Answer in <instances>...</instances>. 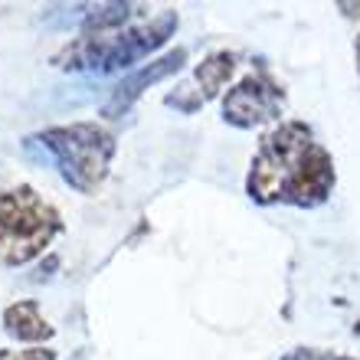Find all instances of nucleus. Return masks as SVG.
<instances>
[{"mask_svg":"<svg viewBox=\"0 0 360 360\" xmlns=\"http://www.w3.org/2000/svg\"><path fill=\"white\" fill-rule=\"evenodd\" d=\"M334 184H338V171H334V158L324 144L314 141L311 151L302 158L298 171H295L292 184L285 190V200L288 207H302V210H311V207H321L324 200L334 193Z\"/></svg>","mask_w":360,"mask_h":360,"instance_id":"nucleus-6","label":"nucleus"},{"mask_svg":"<svg viewBox=\"0 0 360 360\" xmlns=\"http://www.w3.org/2000/svg\"><path fill=\"white\" fill-rule=\"evenodd\" d=\"M285 108V92L269 72H252L239 79L223 98V122L233 128H259V124L278 122Z\"/></svg>","mask_w":360,"mask_h":360,"instance_id":"nucleus-5","label":"nucleus"},{"mask_svg":"<svg viewBox=\"0 0 360 360\" xmlns=\"http://www.w3.org/2000/svg\"><path fill=\"white\" fill-rule=\"evenodd\" d=\"M144 10L141 4H86L82 7V20L79 30L82 37H98V33H118L128 27V20Z\"/></svg>","mask_w":360,"mask_h":360,"instance_id":"nucleus-10","label":"nucleus"},{"mask_svg":"<svg viewBox=\"0 0 360 360\" xmlns=\"http://www.w3.org/2000/svg\"><path fill=\"white\" fill-rule=\"evenodd\" d=\"M43 148L53 167H59L63 180L79 193H95L108 177L115 158V138L95 122H76V124H56L30 138Z\"/></svg>","mask_w":360,"mask_h":360,"instance_id":"nucleus-2","label":"nucleus"},{"mask_svg":"<svg viewBox=\"0 0 360 360\" xmlns=\"http://www.w3.org/2000/svg\"><path fill=\"white\" fill-rule=\"evenodd\" d=\"M236 66H239V59L229 49H213V53L203 56V63L193 69V82H197V92L203 95V102L217 98L226 89V82L236 76Z\"/></svg>","mask_w":360,"mask_h":360,"instance_id":"nucleus-9","label":"nucleus"},{"mask_svg":"<svg viewBox=\"0 0 360 360\" xmlns=\"http://www.w3.org/2000/svg\"><path fill=\"white\" fill-rule=\"evenodd\" d=\"M282 360H360L351 354H338V351H321V347H295Z\"/></svg>","mask_w":360,"mask_h":360,"instance_id":"nucleus-12","label":"nucleus"},{"mask_svg":"<svg viewBox=\"0 0 360 360\" xmlns=\"http://www.w3.org/2000/svg\"><path fill=\"white\" fill-rule=\"evenodd\" d=\"M63 233V219L33 187L0 193V266H27Z\"/></svg>","mask_w":360,"mask_h":360,"instance_id":"nucleus-3","label":"nucleus"},{"mask_svg":"<svg viewBox=\"0 0 360 360\" xmlns=\"http://www.w3.org/2000/svg\"><path fill=\"white\" fill-rule=\"evenodd\" d=\"M4 331H7L13 341L43 344L53 338V324L39 314L37 302H13L4 308Z\"/></svg>","mask_w":360,"mask_h":360,"instance_id":"nucleus-8","label":"nucleus"},{"mask_svg":"<svg viewBox=\"0 0 360 360\" xmlns=\"http://www.w3.org/2000/svg\"><path fill=\"white\" fill-rule=\"evenodd\" d=\"M164 102L171 105V108H177V112H184V115H193L197 108H203V95H200L193 86H177Z\"/></svg>","mask_w":360,"mask_h":360,"instance_id":"nucleus-11","label":"nucleus"},{"mask_svg":"<svg viewBox=\"0 0 360 360\" xmlns=\"http://www.w3.org/2000/svg\"><path fill=\"white\" fill-rule=\"evenodd\" d=\"M0 360H56L49 347H30V351H0Z\"/></svg>","mask_w":360,"mask_h":360,"instance_id":"nucleus-13","label":"nucleus"},{"mask_svg":"<svg viewBox=\"0 0 360 360\" xmlns=\"http://www.w3.org/2000/svg\"><path fill=\"white\" fill-rule=\"evenodd\" d=\"M354 56H357V76H360V37H357V43H354Z\"/></svg>","mask_w":360,"mask_h":360,"instance_id":"nucleus-14","label":"nucleus"},{"mask_svg":"<svg viewBox=\"0 0 360 360\" xmlns=\"http://www.w3.org/2000/svg\"><path fill=\"white\" fill-rule=\"evenodd\" d=\"M177 23H180L177 10H161L158 17H151L148 23H138V27H124L118 33H98V37H79L53 59V66L69 69V72L128 69L134 63L148 59L151 53H158L174 37Z\"/></svg>","mask_w":360,"mask_h":360,"instance_id":"nucleus-1","label":"nucleus"},{"mask_svg":"<svg viewBox=\"0 0 360 360\" xmlns=\"http://www.w3.org/2000/svg\"><path fill=\"white\" fill-rule=\"evenodd\" d=\"M314 144V134L304 122H278L269 134H262L259 151L249 164L246 193L259 207L282 203L298 164Z\"/></svg>","mask_w":360,"mask_h":360,"instance_id":"nucleus-4","label":"nucleus"},{"mask_svg":"<svg viewBox=\"0 0 360 360\" xmlns=\"http://www.w3.org/2000/svg\"><path fill=\"white\" fill-rule=\"evenodd\" d=\"M184 63H187V49L177 46L171 49V53H164V56L151 59V63H144L141 69H134L131 76H124L118 86L112 89V95H108V102L102 105V115L105 118H122V115L131 112V105L141 98L144 92L151 86H158V82H164V79H171L174 72H180L184 69Z\"/></svg>","mask_w":360,"mask_h":360,"instance_id":"nucleus-7","label":"nucleus"}]
</instances>
